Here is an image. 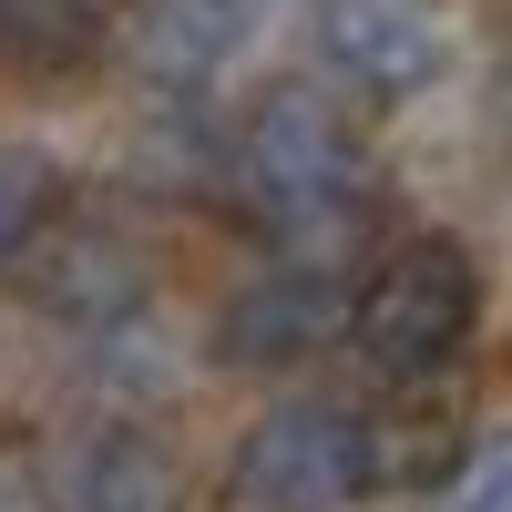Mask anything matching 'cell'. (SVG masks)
I'll return each instance as SVG.
<instances>
[{"mask_svg":"<svg viewBox=\"0 0 512 512\" xmlns=\"http://www.w3.org/2000/svg\"><path fill=\"white\" fill-rule=\"evenodd\" d=\"M246 31H256V0H164L144 31V62H154V82H205L236 62Z\"/></svg>","mask_w":512,"mask_h":512,"instance_id":"8","label":"cell"},{"mask_svg":"<svg viewBox=\"0 0 512 512\" xmlns=\"http://www.w3.org/2000/svg\"><path fill=\"white\" fill-rule=\"evenodd\" d=\"M441 512H512V420L461 451V472L441 482Z\"/></svg>","mask_w":512,"mask_h":512,"instance_id":"11","label":"cell"},{"mask_svg":"<svg viewBox=\"0 0 512 512\" xmlns=\"http://www.w3.org/2000/svg\"><path fill=\"white\" fill-rule=\"evenodd\" d=\"M328 328H349V297L318 267H256L216 308V359L226 369H287V359H308Z\"/></svg>","mask_w":512,"mask_h":512,"instance_id":"7","label":"cell"},{"mask_svg":"<svg viewBox=\"0 0 512 512\" xmlns=\"http://www.w3.org/2000/svg\"><path fill=\"white\" fill-rule=\"evenodd\" d=\"M226 195L277 236H328L359 216L369 154L349 134V113H328L318 93H267L226 144Z\"/></svg>","mask_w":512,"mask_h":512,"instance_id":"1","label":"cell"},{"mask_svg":"<svg viewBox=\"0 0 512 512\" xmlns=\"http://www.w3.org/2000/svg\"><path fill=\"white\" fill-rule=\"evenodd\" d=\"M41 502L52 512H185V472L175 451L134 420H103V431H62L41 461Z\"/></svg>","mask_w":512,"mask_h":512,"instance_id":"6","label":"cell"},{"mask_svg":"<svg viewBox=\"0 0 512 512\" xmlns=\"http://www.w3.org/2000/svg\"><path fill=\"white\" fill-rule=\"evenodd\" d=\"M379 482V420L349 400H277L236 431L226 512H349Z\"/></svg>","mask_w":512,"mask_h":512,"instance_id":"3","label":"cell"},{"mask_svg":"<svg viewBox=\"0 0 512 512\" xmlns=\"http://www.w3.org/2000/svg\"><path fill=\"white\" fill-rule=\"evenodd\" d=\"M0 512H11V502H0Z\"/></svg>","mask_w":512,"mask_h":512,"instance_id":"12","label":"cell"},{"mask_svg":"<svg viewBox=\"0 0 512 512\" xmlns=\"http://www.w3.org/2000/svg\"><path fill=\"white\" fill-rule=\"evenodd\" d=\"M318 62L369 103H410L441 82L451 31L431 0H318Z\"/></svg>","mask_w":512,"mask_h":512,"instance_id":"4","label":"cell"},{"mask_svg":"<svg viewBox=\"0 0 512 512\" xmlns=\"http://www.w3.org/2000/svg\"><path fill=\"white\" fill-rule=\"evenodd\" d=\"M41 226H52V164L0 144V267H11V256H21Z\"/></svg>","mask_w":512,"mask_h":512,"instance_id":"10","label":"cell"},{"mask_svg":"<svg viewBox=\"0 0 512 512\" xmlns=\"http://www.w3.org/2000/svg\"><path fill=\"white\" fill-rule=\"evenodd\" d=\"M11 267H21L31 308L41 318H72V328H113V318L144 308V256H134V236H113L93 216H52Z\"/></svg>","mask_w":512,"mask_h":512,"instance_id":"5","label":"cell"},{"mask_svg":"<svg viewBox=\"0 0 512 512\" xmlns=\"http://www.w3.org/2000/svg\"><path fill=\"white\" fill-rule=\"evenodd\" d=\"M482 328V267L461 236H400L349 297V338L379 379H441Z\"/></svg>","mask_w":512,"mask_h":512,"instance_id":"2","label":"cell"},{"mask_svg":"<svg viewBox=\"0 0 512 512\" xmlns=\"http://www.w3.org/2000/svg\"><path fill=\"white\" fill-rule=\"evenodd\" d=\"M0 41H11L21 62H82L103 41V0H0Z\"/></svg>","mask_w":512,"mask_h":512,"instance_id":"9","label":"cell"}]
</instances>
